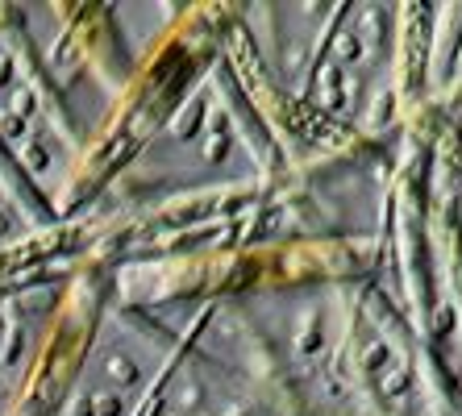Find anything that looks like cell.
Here are the masks:
<instances>
[{"mask_svg":"<svg viewBox=\"0 0 462 416\" xmlns=\"http://www.w3.org/2000/svg\"><path fill=\"white\" fill-rule=\"evenodd\" d=\"M233 333L237 321H225L221 341L200 337V346L175 354L163 387H154L150 416H250L263 400H271V374L254 337L242 354H233Z\"/></svg>","mask_w":462,"mask_h":416,"instance_id":"8992f818","label":"cell"},{"mask_svg":"<svg viewBox=\"0 0 462 416\" xmlns=\"http://www.w3.org/2000/svg\"><path fill=\"white\" fill-rule=\"evenodd\" d=\"M392 38H396L392 8L383 4L337 8L308 71L304 96L329 121L370 125L392 84V46H396Z\"/></svg>","mask_w":462,"mask_h":416,"instance_id":"5b68a950","label":"cell"},{"mask_svg":"<svg viewBox=\"0 0 462 416\" xmlns=\"http://www.w3.org/2000/svg\"><path fill=\"white\" fill-rule=\"evenodd\" d=\"M58 291L50 283L0 291V416H8L13 400L25 391V379L38 363L42 337L54 317Z\"/></svg>","mask_w":462,"mask_h":416,"instance_id":"52a82bcc","label":"cell"},{"mask_svg":"<svg viewBox=\"0 0 462 416\" xmlns=\"http://www.w3.org/2000/svg\"><path fill=\"white\" fill-rule=\"evenodd\" d=\"M263 34H258V50L275 75V84L283 92H304L308 71L317 63L325 34H329V17H337L333 4H275L263 8Z\"/></svg>","mask_w":462,"mask_h":416,"instance_id":"ba28073f","label":"cell"},{"mask_svg":"<svg viewBox=\"0 0 462 416\" xmlns=\"http://www.w3.org/2000/svg\"><path fill=\"white\" fill-rule=\"evenodd\" d=\"M271 387L296 400V416H370L346 346L342 300L329 287H283L242 300Z\"/></svg>","mask_w":462,"mask_h":416,"instance_id":"6da1fadb","label":"cell"},{"mask_svg":"<svg viewBox=\"0 0 462 416\" xmlns=\"http://www.w3.org/2000/svg\"><path fill=\"white\" fill-rule=\"evenodd\" d=\"M0 154L46 200H58L75 163V134L58 100L46 88L21 30L4 21H0Z\"/></svg>","mask_w":462,"mask_h":416,"instance_id":"277c9868","label":"cell"},{"mask_svg":"<svg viewBox=\"0 0 462 416\" xmlns=\"http://www.w3.org/2000/svg\"><path fill=\"white\" fill-rule=\"evenodd\" d=\"M263 175V154L254 146L250 117L213 75L200 80L146 141L134 163V184L158 191H196V187L250 184Z\"/></svg>","mask_w":462,"mask_h":416,"instance_id":"7a4b0ae2","label":"cell"},{"mask_svg":"<svg viewBox=\"0 0 462 416\" xmlns=\"http://www.w3.org/2000/svg\"><path fill=\"white\" fill-rule=\"evenodd\" d=\"M175 363V337L158 321L113 308L92 346L84 350L54 416H142L167 367Z\"/></svg>","mask_w":462,"mask_h":416,"instance_id":"3957f363","label":"cell"}]
</instances>
